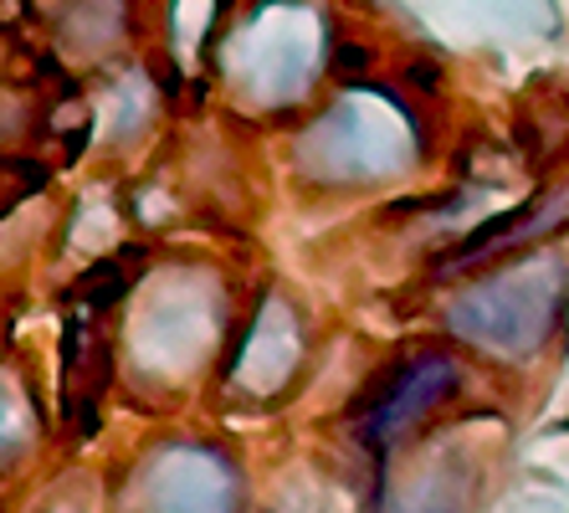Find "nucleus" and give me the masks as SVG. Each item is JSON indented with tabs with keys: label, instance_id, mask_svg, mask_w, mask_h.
I'll list each match as a JSON object with an SVG mask.
<instances>
[{
	"label": "nucleus",
	"instance_id": "obj_1",
	"mask_svg": "<svg viewBox=\"0 0 569 513\" xmlns=\"http://www.w3.org/2000/svg\"><path fill=\"white\" fill-rule=\"evenodd\" d=\"M457 385H462V365L451 355H441V349L406 355L370 385V401L359 406V436L370 447H390L406 426L431 416Z\"/></svg>",
	"mask_w": 569,
	"mask_h": 513
}]
</instances>
